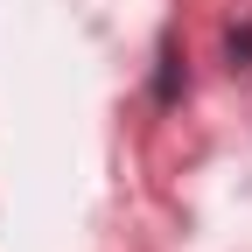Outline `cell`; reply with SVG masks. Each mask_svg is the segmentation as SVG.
Wrapping results in <instances>:
<instances>
[{
  "mask_svg": "<svg viewBox=\"0 0 252 252\" xmlns=\"http://www.w3.org/2000/svg\"><path fill=\"white\" fill-rule=\"evenodd\" d=\"M182 49H175V35H161L154 42V84H147V98H154V112H175L182 98H189V70H182Z\"/></svg>",
  "mask_w": 252,
  "mask_h": 252,
  "instance_id": "obj_1",
  "label": "cell"
},
{
  "mask_svg": "<svg viewBox=\"0 0 252 252\" xmlns=\"http://www.w3.org/2000/svg\"><path fill=\"white\" fill-rule=\"evenodd\" d=\"M224 70H231V77H238V70H252V14L224 21Z\"/></svg>",
  "mask_w": 252,
  "mask_h": 252,
  "instance_id": "obj_2",
  "label": "cell"
}]
</instances>
